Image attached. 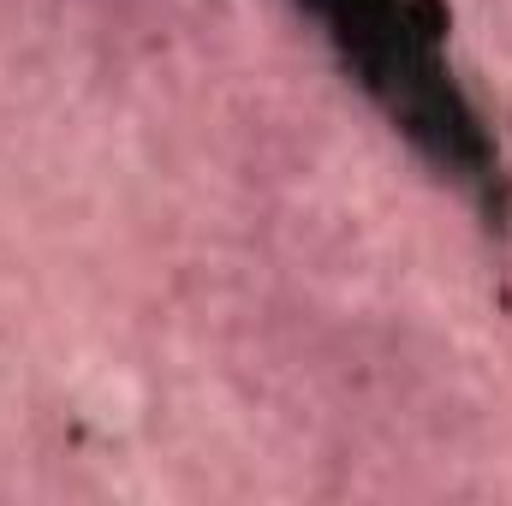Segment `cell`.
Returning <instances> with one entry per match:
<instances>
[{
    "label": "cell",
    "mask_w": 512,
    "mask_h": 506,
    "mask_svg": "<svg viewBox=\"0 0 512 506\" xmlns=\"http://www.w3.org/2000/svg\"><path fill=\"white\" fill-rule=\"evenodd\" d=\"M304 12L322 18L340 66L429 167L477 203H501V149L447 66L441 0H304Z\"/></svg>",
    "instance_id": "cell-1"
}]
</instances>
